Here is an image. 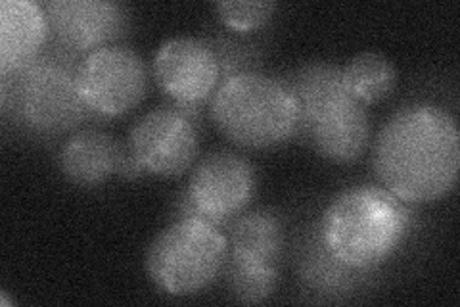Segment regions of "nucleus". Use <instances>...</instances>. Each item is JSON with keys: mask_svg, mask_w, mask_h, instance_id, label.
Segmentation results:
<instances>
[{"mask_svg": "<svg viewBox=\"0 0 460 307\" xmlns=\"http://www.w3.org/2000/svg\"><path fill=\"white\" fill-rule=\"evenodd\" d=\"M77 85L94 115L118 118L135 110L146 96L148 69L133 49L110 45L83 58Z\"/></svg>", "mask_w": 460, "mask_h": 307, "instance_id": "7", "label": "nucleus"}, {"mask_svg": "<svg viewBox=\"0 0 460 307\" xmlns=\"http://www.w3.org/2000/svg\"><path fill=\"white\" fill-rule=\"evenodd\" d=\"M50 39L86 56L113 45L128 29V12L111 0H50L45 5Z\"/></svg>", "mask_w": 460, "mask_h": 307, "instance_id": "11", "label": "nucleus"}, {"mask_svg": "<svg viewBox=\"0 0 460 307\" xmlns=\"http://www.w3.org/2000/svg\"><path fill=\"white\" fill-rule=\"evenodd\" d=\"M221 22L238 33H250L261 29L277 10L275 3L267 0H225L215 5Z\"/></svg>", "mask_w": 460, "mask_h": 307, "instance_id": "18", "label": "nucleus"}, {"mask_svg": "<svg viewBox=\"0 0 460 307\" xmlns=\"http://www.w3.org/2000/svg\"><path fill=\"white\" fill-rule=\"evenodd\" d=\"M127 144L144 171L172 179L194 166L199 137L196 122L189 115L175 106H160L133 125Z\"/></svg>", "mask_w": 460, "mask_h": 307, "instance_id": "10", "label": "nucleus"}, {"mask_svg": "<svg viewBox=\"0 0 460 307\" xmlns=\"http://www.w3.org/2000/svg\"><path fill=\"white\" fill-rule=\"evenodd\" d=\"M221 133L242 149H277L296 139L299 106L286 81L263 71H242L221 81L209 100Z\"/></svg>", "mask_w": 460, "mask_h": 307, "instance_id": "5", "label": "nucleus"}, {"mask_svg": "<svg viewBox=\"0 0 460 307\" xmlns=\"http://www.w3.org/2000/svg\"><path fill=\"white\" fill-rule=\"evenodd\" d=\"M123 144L100 129H81L60 150V167L69 183L81 188L104 185L118 175Z\"/></svg>", "mask_w": 460, "mask_h": 307, "instance_id": "13", "label": "nucleus"}, {"mask_svg": "<svg viewBox=\"0 0 460 307\" xmlns=\"http://www.w3.org/2000/svg\"><path fill=\"white\" fill-rule=\"evenodd\" d=\"M144 173H146V171H144V167L140 166L137 156L131 152V149H128V144H123V154H121L119 167H118L119 177L133 181V179L142 177Z\"/></svg>", "mask_w": 460, "mask_h": 307, "instance_id": "20", "label": "nucleus"}, {"mask_svg": "<svg viewBox=\"0 0 460 307\" xmlns=\"http://www.w3.org/2000/svg\"><path fill=\"white\" fill-rule=\"evenodd\" d=\"M348 93L363 104H378L390 96L397 85V71L390 58L382 52H361L341 68Z\"/></svg>", "mask_w": 460, "mask_h": 307, "instance_id": "16", "label": "nucleus"}, {"mask_svg": "<svg viewBox=\"0 0 460 307\" xmlns=\"http://www.w3.org/2000/svg\"><path fill=\"white\" fill-rule=\"evenodd\" d=\"M297 273L299 281L314 294L340 296L365 286L374 271H357L336 259L324 246L319 229L314 225L305 242L301 244Z\"/></svg>", "mask_w": 460, "mask_h": 307, "instance_id": "15", "label": "nucleus"}, {"mask_svg": "<svg viewBox=\"0 0 460 307\" xmlns=\"http://www.w3.org/2000/svg\"><path fill=\"white\" fill-rule=\"evenodd\" d=\"M209 47L213 49L215 56L219 60L221 68V81H225L230 76H236L242 71H255L259 50L248 42H240L236 39L228 37H217V39H206Z\"/></svg>", "mask_w": 460, "mask_h": 307, "instance_id": "19", "label": "nucleus"}, {"mask_svg": "<svg viewBox=\"0 0 460 307\" xmlns=\"http://www.w3.org/2000/svg\"><path fill=\"white\" fill-rule=\"evenodd\" d=\"M299 106L296 139L334 164H351L367 152L372 123L367 108L348 93L341 68L313 60L284 76Z\"/></svg>", "mask_w": 460, "mask_h": 307, "instance_id": "3", "label": "nucleus"}, {"mask_svg": "<svg viewBox=\"0 0 460 307\" xmlns=\"http://www.w3.org/2000/svg\"><path fill=\"white\" fill-rule=\"evenodd\" d=\"M226 229L230 256L280 267L286 232L277 212L265 208L243 212L234 217Z\"/></svg>", "mask_w": 460, "mask_h": 307, "instance_id": "14", "label": "nucleus"}, {"mask_svg": "<svg viewBox=\"0 0 460 307\" xmlns=\"http://www.w3.org/2000/svg\"><path fill=\"white\" fill-rule=\"evenodd\" d=\"M414 210L378 185L345 188L316 223L324 246L357 271H376L405 244L414 229Z\"/></svg>", "mask_w": 460, "mask_h": 307, "instance_id": "2", "label": "nucleus"}, {"mask_svg": "<svg viewBox=\"0 0 460 307\" xmlns=\"http://www.w3.org/2000/svg\"><path fill=\"white\" fill-rule=\"evenodd\" d=\"M372 166L380 185L411 206L441 200L458 179L456 120L428 102L399 108L378 131Z\"/></svg>", "mask_w": 460, "mask_h": 307, "instance_id": "1", "label": "nucleus"}, {"mask_svg": "<svg viewBox=\"0 0 460 307\" xmlns=\"http://www.w3.org/2000/svg\"><path fill=\"white\" fill-rule=\"evenodd\" d=\"M83 58L52 41V49L42 50L35 62L3 76V110L33 135L58 137L75 131L94 115L77 85Z\"/></svg>", "mask_w": 460, "mask_h": 307, "instance_id": "4", "label": "nucleus"}, {"mask_svg": "<svg viewBox=\"0 0 460 307\" xmlns=\"http://www.w3.org/2000/svg\"><path fill=\"white\" fill-rule=\"evenodd\" d=\"M154 79L171 106L196 122L201 106L219 89L221 68L206 39L172 37L154 56Z\"/></svg>", "mask_w": 460, "mask_h": 307, "instance_id": "8", "label": "nucleus"}, {"mask_svg": "<svg viewBox=\"0 0 460 307\" xmlns=\"http://www.w3.org/2000/svg\"><path fill=\"white\" fill-rule=\"evenodd\" d=\"M255 186L257 177L250 159L230 150H215L199 158L186 193L204 221L226 229L248 210Z\"/></svg>", "mask_w": 460, "mask_h": 307, "instance_id": "9", "label": "nucleus"}, {"mask_svg": "<svg viewBox=\"0 0 460 307\" xmlns=\"http://www.w3.org/2000/svg\"><path fill=\"white\" fill-rule=\"evenodd\" d=\"M50 39L45 6L35 0L0 3V71L12 76L35 62Z\"/></svg>", "mask_w": 460, "mask_h": 307, "instance_id": "12", "label": "nucleus"}, {"mask_svg": "<svg viewBox=\"0 0 460 307\" xmlns=\"http://www.w3.org/2000/svg\"><path fill=\"white\" fill-rule=\"evenodd\" d=\"M223 276L230 296L236 302L261 303L275 294L280 279V267L238 259L228 254Z\"/></svg>", "mask_w": 460, "mask_h": 307, "instance_id": "17", "label": "nucleus"}, {"mask_svg": "<svg viewBox=\"0 0 460 307\" xmlns=\"http://www.w3.org/2000/svg\"><path fill=\"white\" fill-rule=\"evenodd\" d=\"M228 257L223 229L204 219L172 221L155 235L144 267L150 281L175 298L196 296L219 279Z\"/></svg>", "mask_w": 460, "mask_h": 307, "instance_id": "6", "label": "nucleus"}]
</instances>
